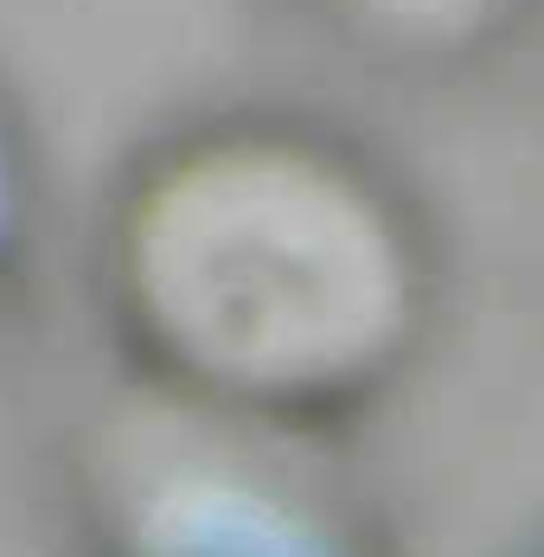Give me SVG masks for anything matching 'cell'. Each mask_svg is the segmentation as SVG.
<instances>
[{
	"instance_id": "cell-1",
	"label": "cell",
	"mask_w": 544,
	"mask_h": 557,
	"mask_svg": "<svg viewBox=\"0 0 544 557\" xmlns=\"http://www.w3.org/2000/svg\"><path fill=\"white\" fill-rule=\"evenodd\" d=\"M148 308L224 366H321L372 334L391 257L366 206L288 154H212L148 199L135 224Z\"/></svg>"
},
{
	"instance_id": "cell-2",
	"label": "cell",
	"mask_w": 544,
	"mask_h": 557,
	"mask_svg": "<svg viewBox=\"0 0 544 557\" xmlns=\"http://www.w3.org/2000/svg\"><path fill=\"white\" fill-rule=\"evenodd\" d=\"M366 7H379V13H391V20H410V26H435V20L474 13L481 0H366Z\"/></svg>"
}]
</instances>
